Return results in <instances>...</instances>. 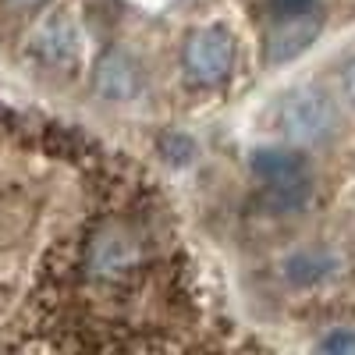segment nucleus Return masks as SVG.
Returning <instances> with one entry per match:
<instances>
[{"label": "nucleus", "mask_w": 355, "mask_h": 355, "mask_svg": "<svg viewBox=\"0 0 355 355\" xmlns=\"http://www.w3.org/2000/svg\"><path fill=\"white\" fill-rule=\"evenodd\" d=\"M150 263V242L128 220H100L85 234L78 252V270L93 284H128Z\"/></svg>", "instance_id": "nucleus-1"}, {"label": "nucleus", "mask_w": 355, "mask_h": 355, "mask_svg": "<svg viewBox=\"0 0 355 355\" xmlns=\"http://www.w3.org/2000/svg\"><path fill=\"white\" fill-rule=\"evenodd\" d=\"M85 46L82 18L71 8H46L21 40L25 61L40 71H71Z\"/></svg>", "instance_id": "nucleus-2"}, {"label": "nucleus", "mask_w": 355, "mask_h": 355, "mask_svg": "<svg viewBox=\"0 0 355 355\" xmlns=\"http://www.w3.org/2000/svg\"><path fill=\"white\" fill-rule=\"evenodd\" d=\"M338 107L320 85H295L277 107V132L284 142L313 150L338 135Z\"/></svg>", "instance_id": "nucleus-3"}, {"label": "nucleus", "mask_w": 355, "mask_h": 355, "mask_svg": "<svg viewBox=\"0 0 355 355\" xmlns=\"http://www.w3.org/2000/svg\"><path fill=\"white\" fill-rule=\"evenodd\" d=\"M249 167L263 185V199L274 214H295L309 202L313 174L299 153L284 150V146H270V150H256Z\"/></svg>", "instance_id": "nucleus-4"}, {"label": "nucleus", "mask_w": 355, "mask_h": 355, "mask_svg": "<svg viewBox=\"0 0 355 355\" xmlns=\"http://www.w3.org/2000/svg\"><path fill=\"white\" fill-rule=\"evenodd\" d=\"M234 57H239V46H234V36L227 28L202 25L182 46V68H185L189 82L210 89V85H220L234 71Z\"/></svg>", "instance_id": "nucleus-5"}, {"label": "nucleus", "mask_w": 355, "mask_h": 355, "mask_svg": "<svg viewBox=\"0 0 355 355\" xmlns=\"http://www.w3.org/2000/svg\"><path fill=\"white\" fill-rule=\"evenodd\" d=\"M146 89V71L128 50H107L93 68V96L103 103H135Z\"/></svg>", "instance_id": "nucleus-6"}, {"label": "nucleus", "mask_w": 355, "mask_h": 355, "mask_svg": "<svg viewBox=\"0 0 355 355\" xmlns=\"http://www.w3.org/2000/svg\"><path fill=\"white\" fill-rule=\"evenodd\" d=\"M323 28V15L320 11H306L295 18H274V25L263 36V57L266 64H288L295 57H302Z\"/></svg>", "instance_id": "nucleus-7"}, {"label": "nucleus", "mask_w": 355, "mask_h": 355, "mask_svg": "<svg viewBox=\"0 0 355 355\" xmlns=\"http://www.w3.org/2000/svg\"><path fill=\"white\" fill-rule=\"evenodd\" d=\"M341 270V256L334 249H302L284 259V277L295 284V288H316V284H327L331 277H338Z\"/></svg>", "instance_id": "nucleus-8"}, {"label": "nucleus", "mask_w": 355, "mask_h": 355, "mask_svg": "<svg viewBox=\"0 0 355 355\" xmlns=\"http://www.w3.org/2000/svg\"><path fill=\"white\" fill-rule=\"evenodd\" d=\"M274 18H295L306 11H320V0H270Z\"/></svg>", "instance_id": "nucleus-9"}, {"label": "nucleus", "mask_w": 355, "mask_h": 355, "mask_svg": "<svg viewBox=\"0 0 355 355\" xmlns=\"http://www.w3.org/2000/svg\"><path fill=\"white\" fill-rule=\"evenodd\" d=\"M320 355H355V334L352 331H334L320 345Z\"/></svg>", "instance_id": "nucleus-10"}, {"label": "nucleus", "mask_w": 355, "mask_h": 355, "mask_svg": "<svg viewBox=\"0 0 355 355\" xmlns=\"http://www.w3.org/2000/svg\"><path fill=\"white\" fill-rule=\"evenodd\" d=\"M341 93H345V100L355 107V57L341 68Z\"/></svg>", "instance_id": "nucleus-11"}, {"label": "nucleus", "mask_w": 355, "mask_h": 355, "mask_svg": "<svg viewBox=\"0 0 355 355\" xmlns=\"http://www.w3.org/2000/svg\"><path fill=\"white\" fill-rule=\"evenodd\" d=\"M4 4H8L11 11H33V8L43 4V0H4Z\"/></svg>", "instance_id": "nucleus-12"}]
</instances>
